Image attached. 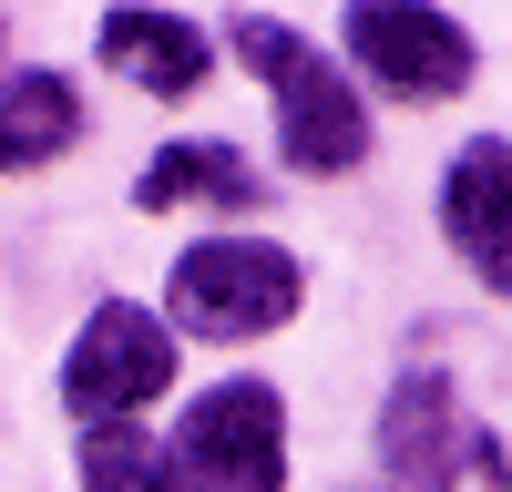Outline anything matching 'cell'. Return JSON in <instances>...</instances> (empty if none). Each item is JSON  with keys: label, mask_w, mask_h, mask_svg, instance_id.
Masks as SVG:
<instances>
[{"label": "cell", "mask_w": 512, "mask_h": 492, "mask_svg": "<svg viewBox=\"0 0 512 492\" xmlns=\"http://www.w3.org/2000/svg\"><path fill=\"white\" fill-rule=\"evenodd\" d=\"M226 41H236V62L277 93V154H287V175H308V185L359 175V164H369V113L349 93V72H338L328 52H308L297 21H277V11H236Z\"/></svg>", "instance_id": "obj_1"}, {"label": "cell", "mask_w": 512, "mask_h": 492, "mask_svg": "<svg viewBox=\"0 0 512 492\" xmlns=\"http://www.w3.org/2000/svg\"><path fill=\"white\" fill-rule=\"evenodd\" d=\"M164 328H185L205 349H246V339H277V328L308 308V267L287 257L277 236H205L175 257L164 277Z\"/></svg>", "instance_id": "obj_2"}, {"label": "cell", "mask_w": 512, "mask_h": 492, "mask_svg": "<svg viewBox=\"0 0 512 492\" xmlns=\"http://www.w3.org/2000/svg\"><path fill=\"white\" fill-rule=\"evenodd\" d=\"M164 492H287V390L216 380L164 441Z\"/></svg>", "instance_id": "obj_3"}, {"label": "cell", "mask_w": 512, "mask_h": 492, "mask_svg": "<svg viewBox=\"0 0 512 492\" xmlns=\"http://www.w3.org/2000/svg\"><path fill=\"white\" fill-rule=\"evenodd\" d=\"M164 390H175V328L134 298H103L82 318V339L62 349V410L93 431V421H134Z\"/></svg>", "instance_id": "obj_4"}, {"label": "cell", "mask_w": 512, "mask_h": 492, "mask_svg": "<svg viewBox=\"0 0 512 492\" xmlns=\"http://www.w3.org/2000/svg\"><path fill=\"white\" fill-rule=\"evenodd\" d=\"M349 62L390 103H461L472 93V31L451 11H349Z\"/></svg>", "instance_id": "obj_5"}, {"label": "cell", "mask_w": 512, "mask_h": 492, "mask_svg": "<svg viewBox=\"0 0 512 492\" xmlns=\"http://www.w3.org/2000/svg\"><path fill=\"white\" fill-rule=\"evenodd\" d=\"M441 236H451V257L472 267L492 298H512V144L502 134L451 154V175H441Z\"/></svg>", "instance_id": "obj_6"}, {"label": "cell", "mask_w": 512, "mask_h": 492, "mask_svg": "<svg viewBox=\"0 0 512 492\" xmlns=\"http://www.w3.org/2000/svg\"><path fill=\"white\" fill-rule=\"evenodd\" d=\"M461 441H472V431H461L451 380H441V369H400L390 400H379V482H390V492H451Z\"/></svg>", "instance_id": "obj_7"}, {"label": "cell", "mask_w": 512, "mask_h": 492, "mask_svg": "<svg viewBox=\"0 0 512 492\" xmlns=\"http://www.w3.org/2000/svg\"><path fill=\"white\" fill-rule=\"evenodd\" d=\"M103 62L154 103H185L216 82V52H205V31L185 11H103Z\"/></svg>", "instance_id": "obj_8"}, {"label": "cell", "mask_w": 512, "mask_h": 492, "mask_svg": "<svg viewBox=\"0 0 512 492\" xmlns=\"http://www.w3.org/2000/svg\"><path fill=\"white\" fill-rule=\"evenodd\" d=\"M134 205H144V216H175V205H226V216H256V205H267V175L246 164V144L205 134V144H164L144 175H134Z\"/></svg>", "instance_id": "obj_9"}, {"label": "cell", "mask_w": 512, "mask_h": 492, "mask_svg": "<svg viewBox=\"0 0 512 492\" xmlns=\"http://www.w3.org/2000/svg\"><path fill=\"white\" fill-rule=\"evenodd\" d=\"M82 144V93L72 72H11L0 82V175H41Z\"/></svg>", "instance_id": "obj_10"}, {"label": "cell", "mask_w": 512, "mask_h": 492, "mask_svg": "<svg viewBox=\"0 0 512 492\" xmlns=\"http://www.w3.org/2000/svg\"><path fill=\"white\" fill-rule=\"evenodd\" d=\"M82 492H164V451L134 421H93L82 431Z\"/></svg>", "instance_id": "obj_11"}, {"label": "cell", "mask_w": 512, "mask_h": 492, "mask_svg": "<svg viewBox=\"0 0 512 492\" xmlns=\"http://www.w3.org/2000/svg\"><path fill=\"white\" fill-rule=\"evenodd\" d=\"M0 31H11V21H0Z\"/></svg>", "instance_id": "obj_12"}]
</instances>
